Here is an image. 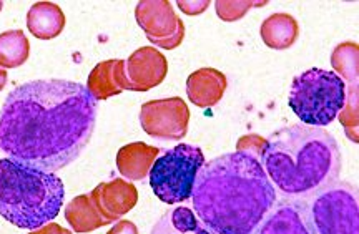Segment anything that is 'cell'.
Returning a JSON list of instances; mask_svg holds the SVG:
<instances>
[{
  "label": "cell",
  "instance_id": "obj_1",
  "mask_svg": "<svg viewBox=\"0 0 359 234\" xmlns=\"http://www.w3.org/2000/svg\"><path fill=\"white\" fill-rule=\"evenodd\" d=\"M97 100L70 80H34L13 88L0 110V150L55 173L79 158L97 123Z\"/></svg>",
  "mask_w": 359,
  "mask_h": 234
},
{
  "label": "cell",
  "instance_id": "obj_2",
  "mask_svg": "<svg viewBox=\"0 0 359 234\" xmlns=\"http://www.w3.org/2000/svg\"><path fill=\"white\" fill-rule=\"evenodd\" d=\"M276 196L262 161L238 151L205 163L191 193L195 214L213 234H253Z\"/></svg>",
  "mask_w": 359,
  "mask_h": 234
},
{
  "label": "cell",
  "instance_id": "obj_3",
  "mask_svg": "<svg viewBox=\"0 0 359 234\" xmlns=\"http://www.w3.org/2000/svg\"><path fill=\"white\" fill-rule=\"evenodd\" d=\"M262 165L285 200L306 201L338 181L343 160L333 135L296 123L266 139Z\"/></svg>",
  "mask_w": 359,
  "mask_h": 234
},
{
  "label": "cell",
  "instance_id": "obj_4",
  "mask_svg": "<svg viewBox=\"0 0 359 234\" xmlns=\"http://www.w3.org/2000/svg\"><path fill=\"white\" fill-rule=\"evenodd\" d=\"M65 188L55 173L0 160V216L13 226L39 229L57 218L64 208Z\"/></svg>",
  "mask_w": 359,
  "mask_h": 234
},
{
  "label": "cell",
  "instance_id": "obj_5",
  "mask_svg": "<svg viewBox=\"0 0 359 234\" xmlns=\"http://www.w3.org/2000/svg\"><path fill=\"white\" fill-rule=\"evenodd\" d=\"M346 83L334 71L311 69L291 83L290 108L308 127H326L343 110Z\"/></svg>",
  "mask_w": 359,
  "mask_h": 234
},
{
  "label": "cell",
  "instance_id": "obj_6",
  "mask_svg": "<svg viewBox=\"0 0 359 234\" xmlns=\"http://www.w3.org/2000/svg\"><path fill=\"white\" fill-rule=\"evenodd\" d=\"M205 165L198 146L180 143L155 160L150 170V186L155 196L167 205L190 200L196 174Z\"/></svg>",
  "mask_w": 359,
  "mask_h": 234
},
{
  "label": "cell",
  "instance_id": "obj_7",
  "mask_svg": "<svg viewBox=\"0 0 359 234\" xmlns=\"http://www.w3.org/2000/svg\"><path fill=\"white\" fill-rule=\"evenodd\" d=\"M303 202L316 234H359L358 191L351 183L338 179Z\"/></svg>",
  "mask_w": 359,
  "mask_h": 234
},
{
  "label": "cell",
  "instance_id": "obj_8",
  "mask_svg": "<svg viewBox=\"0 0 359 234\" xmlns=\"http://www.w3.org/2000/svg\"><path fill=\"white\" fill-rule=\"evenodd\" d=\"M190 110L180 97L163 98L143 103L140 125L143 132L161 142H180L187 137Z\"/></svg>",
  "mask_w": 359,
  "mask_h": 234
},
{
  "label": "cell",
  "instance_id": "obj_9",
  "mask_svg": "<svg viewBox=\"0 0 359 234\" xmlns=\"http://www.w3.org/2000/svg\"><path fill=\"white\" fill-rule=\"evenodd\" d=\"M135 19L147 39L165 50L180 47L185 39V24L168 0H142L135 8Z\"/></svg>",
  "mask_w": 359,
  "mask_h": 234
},
{
  "label": "cell",
  "instance_id": "obj_10",
  "mask_svg": "<svg viewBox=\"0 0 359 234\" xmlns=\"http://www.w3.org/2000/svg\"><path fill=\"white\" fill-rule=\"evenodd\" d=\"M168 71L167 58L158 48L142 47L125 62V80L130 92H148L163 82Z\"/></svg>",
  "mask_w": 359,
  "mask_h": 234
},
{
  "label": "cell",
  "instance_id": "obj_11",
  "mask_svg": "<svg viewBox=\"0 0 359 234\" xmlns=\"http://www.w3.org/2000/svg\"><path fill=\"white\" fill-rule=\"evenodd\" d=\"M90 200L95 206L98 214L107 224L120 221L122 216L130 213L138 202V191L132 183L123 179H111L109 183H100L90 193Z\"/></svg>",
  "mask_w": 359,
  "mask_h": 234
},
{
  "label": "cell",
  "instance_id": "obj_12",
  "mask_svg": "<svg viewBox=\"0 0 359 234\" xmlns=\"http://www.w3.org/2000/svg\"><path fill=\"white\" fill-rule=\"evenodd\" d=\"M253 234H316L309 223L303 201L275 202Z\"/></svg>",
  "mask_w": 359,
  "mask_h": 234
},
{
  "label": "cell",
  "instance_id": "obj_13",
  "mask_svg": "<svg viewBox=\"0 0 359 234\" xmlns=\"http://www.w3.org/2000/svg\"><path fill=\"white\" fill-rule=\"evenodd\" d=\"M228 88L226 75L219 70L200 69L187 78V95L195 106L210 108L222 100Z\"/></svg>",
  "mask_w": 359,
  "mask_h": 234
},
{
  "label": "cell",
  "instance_id": "obj_14",
  "mask_svg": "<svg viewBox=\"0 0 359 234\" xmlns=\"http://www.w3.org/2000/svg\"><path fill=\"white\" fill-rule=\"evenodd\" d=\"M88 93L93 100L102 102L107 98L120 95L127 90V80H125V60H105L93 67L90 71L87 87Z\"/></svg>",
  "mask_w": 359,
  "mask_h": 234
},
{
  "label": "cell",
  "instance_id": "obj_15",
  "mask_svg": "<svg viewBox=\"0 0 359 234\" xmlns=\"http://www.w3.org/2000/svg\"><path fill=\"white\" fill-rule=\"evenodd\" d=\"M160 156V150L147 143L137 142L125 145L116 153V168L130 181H142L150 174L151 166Z\"/></svg>",
  "mask_w": 359,
  "mask_h": 234
},
{
  "label": "cell",
  "instance_id": "obj_16",
  "mask_svg": "<svg viewBox=\"0 0 359 234\" xmlns=\"http://www.w3.org/2000/svg\"><path fill=\"white\" fill-rule=\"evenodd\" d=\"M65 13L53 2H37L27 12V29L40 40H52L65 29Z\"/></svg>",
  "mask_w": 359,
  "mask_h": 234
},
{
  "label": "cell",
  "instance_id": "obj_17",
  "mask_svg": "<svg viewBox=\"0 0 359 234\" xmlns=\"http://www.w3.org/2000/svg\"><path fill=\"white\" fill-rule=\"evenodd\" d=\"M263 43L273 50H286L298 40L299 25L290 13H273L259 29Z\"/></svg>",
  "mask_w": 359,
  "mask_h": 234
},
{
  "label": "cell",
  "instance_id": "obj_18",
  "mask_svg": "<svg viewBox=\"0 0 359 234\" xmlns=\"http://www.w3.org/2000/svg\"><path fill=\"white\" fill-rule=\"evenodd\" d=\"M150 234H213L201 221L195 211L187 206H178L167 211L154 224Z\"/></svg>",
  "mask_w": 359,
  "mask_h": 234
},
{
  "label": "cell",
  "instance_id": "obj_19",
  "mask_svg": "<svg viewBox=\"0 0 359 234\" xmlns=\"http://www.w3.org/2000/svg\"><path fill=\"white\" fill-rule=\"evenodd\" d=\"M65 219L75 233L85 234L107 226V221L98 214L90 195L75 196L65 208Z\"/></svg>",
  "mask_w": 359,
  "mask_h": 234
},
{
  "label": "cell",
  "instance_id": "obj_20",
  "mask_svg": "<svg viewBox=\"0 0 359 234\" xmlns=\"http://www.w3.org/2000/svg\"><path fill=\"white\" fill-rule=\"evenodd\" d=\"M30 55V43L24 30H7L0 34V69H17Z\"/></svg>",
  "mask_w": 359,
  "mask_h": 234
},
{
  "label": "cell",
  "instance_id": "obj_21",
  "mask_svg": "<svg viewBox=\"0 0 359 234\" xmlns=\"http://www.w3.org/2000/svg\"><path fill=\"white\" fill-rule=\"evenodd\" d=\"M331 65L334 74L349 85H358L359 78V45L343 42L331 53Z\"/></svg>",
  "mask_w": 359,
  "mask_h": 234
},
{
  "label": "cell",
  "instance_id": "obj_22",
  "mask_svg": "<svg viewBox=\"0 0 359 234\" xmlns=\"http://www.w3.org/2000/svg\"><path fill=\"white\" fill-rule=\"evenodd\" d=\"M341 125L344 127L346 137L353 143H358V127H359V100H358V85H349L346 90V102L343 110L338 113Z\"/></svg>",
  "mask_w": 359,
  "mask_h": 234
},
{
  "label": "cell",
  "instance_id": "obj_23",
  "mask_svg": "<svg viewBox=\"0 0 359 234\" xmlns=\"http://www.w3.org/2000/svg\"><path fill=\"white\" fill-rule=\"evenodd\" d=\"M268 2H253V0H218L215 2L217 15L224 22H236L246 15L253 7H264Z\"/></svg>",
  "mask_w": 359,
  "mask_h": 234
},
{
  "label": "cell",
  "instance_id": "obj_24",
  "mask_svg": "<svg viewBox=\"0 0 359 234\" xmlns=\"http://www.w3.org/2000/svg\"><path fill=\"white\" fill-rule=\"evenodd\" d=\"M264 148H266V138L259 137V135H245L236 143L238 153H243V155H248L259 161H262Z\"/></svg>",
  "mask_w": 359,
  "mask_h": 234
},
{
  "label": "cell",
  "instance_id": "obj_25",
  "mask_svg": "<svg viewBox=\"0 0 359 234\" xmlns=\"http://www.w3.org/2000/svg\"><path fill=\"white\" fill-rule=\"evenodd\" d=\"M177 6L187 15H198V13L205 12L210 7V2H190V0L183 2V0H180Z\"/></svg>",
  "mask_w": 359,
  "mask_h": 234
},
{
  "label": "cell",
  "instance_id": "obj_26",
  "mask_svg": "<svg viewBox=\"0 0 359 234\" xmlns=\"http://www.w3.org/2000/svg\"><path fill=\"white\" fill-rule=\"evenodd\" d=\"M107 234H140V233H138V228L135 223L127 221V219H120V221H116L115 226L111 228Z\"/></svg>",
  "mask_w": 359,
  "mask_h": 234
},
{
  "label": "cell",
  "instance_id": "obj_27",
  "mask_svg": "<svg viewBox=\"0 0 359 234\" xmlns=\"http://www.w3.org/2000/svg\"><path fill=\"white\" fill-rule=\"evenodd\" d=\"M29 234H72L69 229L62 228L60 224L57 223H47L45 226L39 228V229H34V231H30Z\"/></svg>",
  "mask_w": 359,
  "mask_h": 234
},
{
  "label": "cell",
  "instance_id": "obj_28",
  "mask_svg": "<svg viewBox=\"0 0 359 234\" xmlns=\"http://www.w3.org/2000/svg\"><path fill=\"white\" fill-rule=\"evenodd\" d=\"M6 85H7V71L4 69H0V92L6 88Z\"/></svg>",
  "mask_w": 359,
  "mask_h": 234
},
{
  "label": "cell",
  "instance_id": "obj_29",
  "mask_svg": "<svg viewBox=\"0 0 359 234\" xmlns=\"http://www.w3.org/2000/svg\"><path fill=\"white\" fill-rule=\"evenodd\" d=\"M2 7H4V4H2V2H0V11H2Z\"/></svg>",
  "mask_w": 359,
  "mask_h": 234
}]
</instances>
